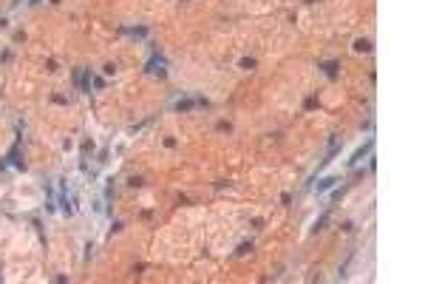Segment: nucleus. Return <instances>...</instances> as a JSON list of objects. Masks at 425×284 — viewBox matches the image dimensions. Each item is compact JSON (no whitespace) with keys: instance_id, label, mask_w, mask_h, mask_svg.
<instances>
[{"instance_id":"1","label":"nucleus","mask_w":425,"mask_h":284,"mask_svg":"<svg viewBox=\"0 0 425 284\" xmlns=\"http://www.w3.org/2000/svg\"><path fill=\"white\" fill-rule=\"evenodd\" d=\"M371 145H374V139H369V142L363 145V148H357V151H354V154H352V159H349V165H357V162H360V159H363V156L371 151Z\"/></svg>"},{"instance_id":"2","label":"nucleus","mask_w":425,"mask_h":284,"mask_svg":"<svg viewBox=\"0 0 425 284\" xmlns=\"http://www.w3.org/2000/svg\"><path fill=\"white\" fill-rule=\"evenodd\" d=\"M334 185H337V179H334V176H326V179H321V185H317V193L329 191V188H334Z\"/></svg>"},{"instance_id":"3","label":"nucleus","mask_w":425,"mask_h":284,"mask_svg":"<svg viewBox=\"0 0 425 284\" xmlns=\"http://www.w3.org/2000/svg\"><path fill=\"white\" fill-rule=\"evenodd\" d=\"M354 51H371L369 40H354Z\"/></svg>"},{"instance_id":"4","label":"nucleus","mask_w":425,"mask_h":284,"mask_svg":"<svg viewBox=\"0 0 425 284\" xmlns=\"http://www.w3.org/2000/svg\"><path fill=\"white\" fill-rule=\"evenodd\" d=\"M176 108H179V111H187V108H193V103H190V99H187V103H179Z\"/></svg>"},{"instance_id":"5","label":"nucleus","mask_w":425,"mask_h":284,"mask_svg":"<svg viewBox=\"0 0 425 284\" xmlns=\"http://www.w3.org/2000/svg\"><path fill=\"white\" fill-rule=\"evenodd\" d=\"M31 3H40V0H31Z\"/></svg>"}]
</instances>
